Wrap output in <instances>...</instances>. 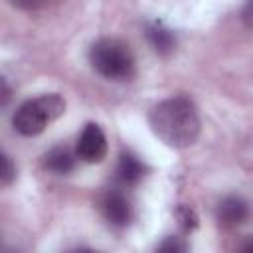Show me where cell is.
<instances>
[{
  "mask_svg": "<svg viewBox=\"0 0 253 253\" xmlns=\"http://www.w3.org/2000/svg\"><path fill=\"white\" fill-rule=\"evenodd\" d=\"M152 132L172 148H188L200 136V117L188 97H170L154 105L148 113Z\"/></svg>",
  "mask_w": 253,
  "mask_h": 253,
  "instance_id": "1",
  "label": "cell"
},
{
  "mask_svg": "<svg viewBox=\"0 0 253 253\" xmlns=\"http://www.w3.org/2000/svg\"><path fill=\"white\" fill-rule=\"evenodd\" d=\"M89 61L93 69L111 79L126 81L134 73V55L130 47L117 38H101L89 49Z\"/></svg>",
  "mask_w": 253,
  "mask_h": 253,
  "instance_id": "2",
  "label": "cell"
},
{
  "mask_svg": "<svg viewBox=\"0 0 253 253\" xmlns=\"http://www.w3.org/2000/svg\"><path fill=\"white\" fill-rule=\"evenodd\" d=\"M63 113L65 101L57 93H45L20 105L12 117V125L22 136H38Z\"/></svg>",
  "mask_w": 253,
  "mask_h": 253,
  "instance_id": "3",
  "label": "cell"
},
{
  "mask_svg": "<svg viewBox=\"0 0 253 253\" xmlns=\"http://www.w3.org/2000/svg\"><path fill=\"white\" fill-rule=\"evenodd\" d=\"M107 154V138L97 123H87L77 138L75 156L87 164H97Z\"/></svg>",
  "mask_w": 253,
  "mask_h": 253,
  "instance_id": "4",
  "label": "cell"
},
{
  "mask_svg": "<svg viewBox=\"0 0 253 253\" xmlns=\"http://www.w3.org/2000/svg\"><path fill=\"white\" fill-rule=\"evenodd\" d=\"M101 211L105 219L115 227H126L132 219V208L121 190H109L101 198Z\"/></svg>",
  "mask_w": 253,
  "mask_h": 253,
  "instance_id": "5",
  "label": "cell"
},
{
  "mask_svg": "<svg viewBox=\"0 0 253 253\" xmlns=\"http://www.w3.org/2000/svg\"><path fill=\"white\" fill-rule=\"evenodd\" d=\"M249 217V206L241 196H227L217 206V219L225 227H237Z\"/></svg>",
  "mask_w": 253,
  "mask_h": 253,
  "instance_id": "6",
  "label": "cell"
},
{
  "mask_svg": "<svg viewBox=\"0 0 253 253\" xmlns=\"http://www.w3.org/2000/svg\"><path fill=\"white\" fill-rule=\"evenodd\" d=\"M144 164L134 156L132 152H123L119 156V166H117V178L125 186H134L142 180L144 176Z\"/></svg>",
  "mask_w": 253,
  "mask_h": 253,
  "instance_id": "7",
  "label": "cell"
},
{
  "mask_svg": "<svg viewBox=\"0 0 253 253\" xmlns=\"http://www.w3.org/2000/svg\"><path fill=\"white\" fill-rule=\"evenodd\" d=\"M43 166L53 174H67L75 168V154L67 146H53L43 156Z\"/></svg>",
  "mask_w": 253,
  "mask_h": 253,
  "instance_id": "8",
  "label": "cell"
},
{
  "mask_svg": "<svg viewBox=\"0 0 253 253\" xmlns=\"http://www.w3.org/2000/svg\"><path fill=\"white\" fill-rule=\"evenodd\" d=\"M146 40H148V43L152 45V49H154L156 53H162V55L170 53V51L176 47V38H174V34H172L168 28H164L162 24H158V22H154V24H150V26L146 28Z\"/></svg>",
  "mask_w": 253,
  "mask_h": 253,
  "instance_id": "9",
  "label": "cell"
},
{
  "mask_svg": "<svg viewBox=\"0 0 253 253\" xmlns=\"http://www.w3.org/2000/svg\"><path fill=\"white\" fill-rule=\"evenodd\" d=\"M174 215H176V219H178L180 227H182L186 233L194 231V229L198 227V223H200V219H198V213H196V211H194L190 206H184V204L176 206V210H174Z\"/></svg>",
  "mask_w": 253,
  "mask_h": 253,
  "instance_id": "10",
  "label": "cell"
},
{
  "mask_svg": "<svg viewBox=\"0 0 253 253\" xmlns=\"http://www.w3.org/2000/svg\"><path fill=\"white\" fill-rule=\"evenodd\" d=\"M16 178V168H14V162L6 156V152L0 148V188L2 186H8L12 184Z\"/></svg>",
  "mask_w": 253,
  "mask_h": 253,
  "instance_id": "11",
  "label": "cell"
},
{
  "mask_svg": "<svg viewBox=\"0 0 253 253\" xmlns=\"http://www.w3.org/2000/svg\"><path fill=\"white\" fill-rule=\"evenodd\" d=\"M53 0H10V4L12 6H16V8H20V10H28V12H32V10H42V8H45L47 4H51Z\"/></svg>",
  "mask_w": 253,
  "mask_h": 253,
  "instance_id": "12",
  "label": "cell"
},
{
  "mask_svg": "<svg viewBox=\"0 0 253 253\" xmlns=\"http://www.w3.org/2000/svg\"><path fill=\"white\" fill-rule=\"evenodd\" d=\"M186 247H188V245L182 241V237H174V235H170V237H166L164 243L158 245V251H174V253H178V251H184Z\"/></svg>",
  "mask_w": 253,
  "mask_h": 253,
  "instance_id": "13",
  "label": "cell"
},
{
  "mask_svg": "<svg viewBox=\"0 0 253 253\" xmlns=\"http://www.w3.org/2000/svg\"><path fill=\"white\" fill-rule=\"evenodd\" d=\"M8 97H10V89L6 87V83L0 79V105L2 103H6L8 101Z\"/></svg>",
  "mask_w": 253,
  "mask_h": 253,
  "instance_id": "14",
  "label": "cell"
}]
</instances>
